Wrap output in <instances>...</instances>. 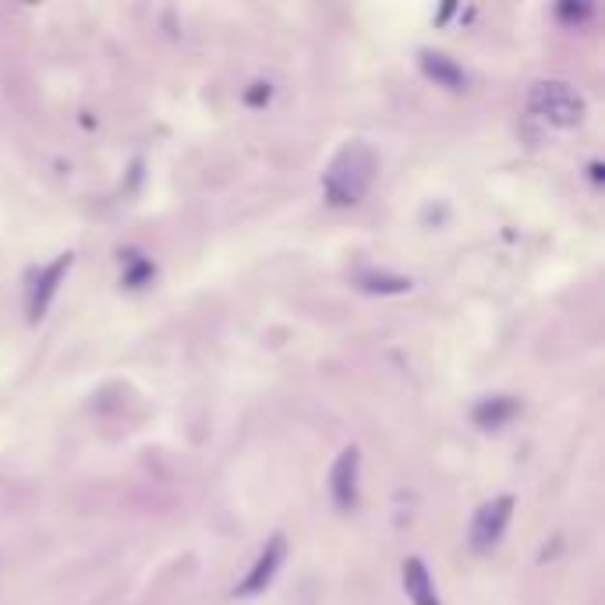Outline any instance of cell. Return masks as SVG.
Returning <instances> with one entry per match:
<instances>
[{"label":"cell","mask_w":605,"mask_h":605,"mask_svg":"<svg viewBox=\"0 0 605 605\" xmlns=\"http://www.w3.org/2000/svg\"><path fill=\"white\" fill-rule=\"evenodd\" d=\"M422 71L433 78L435 86H446V89L467 86V75H464L461 64H454L446 54H435V50H422Z\"/></svg>","instance_id":"cell-8"},{"label":"cell","mask_w":605,"mask_h":605,"mask_svg":"<svg viewBox=\"0 0 605 605\" xmlns=\"http://www.w3.org/2000/svg\"><path fill=\"white\" fill-rule=\"evenodd\" d=\"M559 18H570V22H584V18H591V7H559Z\"/></svg>","instance_id":"cell-11"},{"label":"cell","mask_w":605,"mask_h":605,"mask_svg":"<svg viewBox=\"0 0 605 605\" xmlns=\"http://www.w3.org/2000/svg\"><path fill=\"white\" fill-rule=\"evenodd\" d=\"M358 287L369 290V294H403V290H411V280L407 276H390V273H361Z\"/></svg>","instance_id":"cell-10"},{"label":"cell","mask_w":605,"mask_h":605,"mask_svg":"<svg viewBox=\"0 0 605 605\" xmlns=\"http://www.w3.org/2000/svg\"><path fill=\"white\" fill-rule=\"evenodd\" d=\"M68 269H71V256H57L50 266H43V269L32 276V284H29V318L32 322H39V318L47 316V305H50V297L57 294L60 280H64Z\"/></svg>","instance_id":"cell-6"},{"label":"cell","mask_w":605,"mask_h":605,"mask_svg":"<svg viewBox=\"0 0 605 605\" xmlns=\"http://www.w3.org/2000/svg\"><path fill=\"white\" fill-rule=\"evenodd\" d=\"M510 517H514V499H510V495L489 499V503L475 514V520H471V548H475V552H489L492 546H499V538H503Z\"/></svg>","instance_id":"cell-3"},{"label":"cell","mask_w":605,"mask_h":605,"mask_svg":"<svg viewBox=\"0 0 605 605\" xmlns=\"http://www.w3.org/2000/svg\"><path fill=\"white\" fill-rule=\"evenodd\" d=\"M375 171H379V160H375L372 149L365 142H358V139L347 142L344 149L333 156L329 171L322 177L326 199L333 202V205H354V202H361L365 192L372 188Z\"/></svg>","instance_id":"cell-1"},{"label":"cell","mask_w":605,"mask_h":605,"mask_svg":"<svg viewBox=\"0 0 605 605\" xmlns=\"http://www.w3.org/2000/svg\"><path fill=\"white\" fill-rule=\"evenodd\" d=\"M403 591H407V599L414 605H439V595H435V584L429 570H425V563L418 559V556H411V559H403Z\"/></svg>","instance_id":"cell-7"},{"label":"cell","mask_w":605,"mask_h":605,"mask_svg":"<svg viewBox=\"0 0 605 605\" xmlns=\"http://www.w3.org/2000/svg\"><path fill=\"white\" fill-rule=\"evenodd\" d=\"M517 411L520 407L514 397H489V401H482L475 407V422H478L482 429H499V425H506Z\"/></svg>","instance_id":"cell-9"},{"label":"cell","mask_w":605,"mask_h":605,"mask_svg":"<svg viewBox=\"0 0 605 605\" xmlns=\"http://www.w3.org/2000/svg\"><path fill=\"white\" fill-rule=\"evenodd\" d=\"M284 556H287V542H284V535H273V538L266 542V548L259 552V559L252 563L248 577L237 584V595H262V591L273 584L276 570L284 567Z\"/></svg>","instance_id":"cell-4"},{"label":"cell","mask_w":605,"mask_h":605,"mask_svg":"<svg viewBox=\"0 0 605 605\" xmlns=\"http://www.w3.org/2000/svg\"><path fill=\"white\" fill-rule=\"evenodd\" d=\"M527 107L531 114L556 124V128H577L584 114H588V103L584 96L570 89L567 82H538V86L527 92Z\"/></svg>","instance_id":"cell-2"},{"label":"cell","mask_w":605,"mask_h":605,"mask_svg":"<svg viewBox=\"0 0 605 605\" xmlns=\"http://www.w3.org/2000/svg\"><path fill=\"white\" fill-rule=\"evenodd\" d=\"M358 464H361L358 446H347L329 471V495H333L337 510H344V514L358 506Z\"/></svg>","instance_id":"cell-5"}]
</instances>
